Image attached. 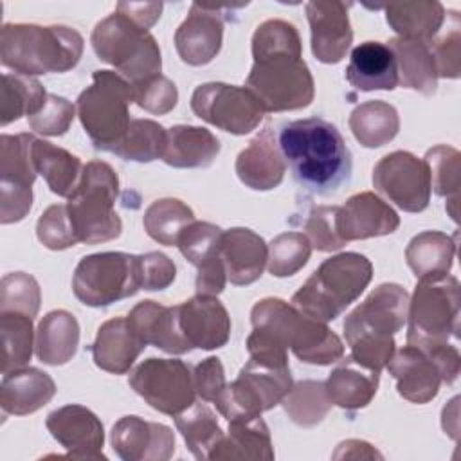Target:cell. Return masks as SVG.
I'll return each instance as SVG.
<instances>
[{
  "mask_svg": "<svg viewBox=\"0 0 461 461\" xmlns=\"http://www.w3.org/2000/svg\"><path fill=\"white\" fill-rule=\"evenodd\" d=\"M277 144L295 182L310 193L330 196L351 178V151L337 126L321 117L283 124Z\"/></svg>",
  "mask_w": 461,
  "mask_h": 461,
  "instance_id": "1",
  "label": "cell"
},
{
  "mask_svg": "<svg viewBox=\"0 0 461 461\" xmlns=\"http://www.w3.org/2000/svg\"><path fill=\"white\" fill-rule=\"evenodd\" d=\"M409 294L402 285L382 283L344 319V337L351 358L382 371L394 353V335L407 322Z\"/></svg>",
  "mask_w": 461,
  "mask_h": 461,
  "instance_id": "2",
  "label": "cell"
},
{
  "mask_svg": "<svg viewBox=\"0 0 461 461\" xmlns=\"http://www.w3.org/2000/svg\"><path fill=\"white\" fill-rule=\"evenodd\" d=\"M83 36L65 25L5 23L0 31V61L22 76L63 74L83 54Z\"/></svg>",
  "mask_w": 461,
  "mask_h": 461,
  "instance_id": "3",
  "label": "cell"
},
{
  "mask_svg": "<svg viewBox=\"0 0 461 461\" xmlns=\"http://www.w3.org/2000/svg\"><path fill=\"white\" fill-rule=\"evenodd\" d=\"M252 328L263 331L306 364L328 366L344 357V344L326 322L299 312L277 297L258 301L250 312Z\"/></svg>",
  "mask_w": 461,
  "mask_h": 461,
  "instance_id": "4",
  "label": "cell"
},
{
  "mask_svg": "<svg viewBox=\"0 0 461 461\" xmlns=\"http://www.w3.org/2000/svg\"><path fill=\"white\" fill-rule=\"evenodd\" d=\"M371 277L373 265L366 256L358 252L331 256L294 294L292 304L317 321H335L360 297Z\"/></svg>",
  "mask_w": 461,
  "mask_h": 461,
  "instance_id": "5",
  "label": "cell"
},
{
  "mask_svg": "<svg viewBox=\"0 0 461 461\" xmlns=\"http://www.w3.org/2000/svg\"><path fill=\"white\" fill-rule=\"evenodd\" d=\"M119 176L108 162L90 160L67 207L79 243L95 245L119 238L122 221L115 212Z\"/></svg>",
  "mask_w": 461,
  "mask_h": 461,
  "instance_id": "6",
  "label": "cell"
},
{
  "mask_svg": "<svg viewBox=\"0 0 461 461\" xmlns=\"http://www.w3.org/2000/svg\"><path fill=\"white\" fill-rule=\"evenodd\" d=\"M131 83L121 74L113 70H95L92 74V85L79 94L76 112L95 149L112 153L119 146L131 122Z\"/></svg>",
  "mask_w": 461,
  "mask_h": 461,
  "instance_id": "7",
  "label": "cell"
},
{
  "mask_svg": "<svg viewBox=\"0 0 461 461\" xmlns=\"http://www.w3.org/2000/svg\"><path fill=\"white\" fill-rule=\"evenodd\" d=\"M97 58L117 68L131 85L149 79L162 70V56L157 40L148 29L126 14L115 11L103 18L90 36Z\"/></svg>",
  "mask_w": 461,
  "mask_h": 461,
  "instance_id": "8",
  "label": "cell"
},
{
  "mask_svg": "<svg viewBox=\"0 0 461 461\" xmlns=\"http://www.w3.org/2000/svg\"><path fill=\"white\" fill-rule=\"evenodd\" d=\"M407 344L430 349L459 339V281L450 274L418 281L407 310Z\"/></svg>",
  "mask_w": 461,
  "mask_h": 461,
  "instance_id": "9",
  "label": "cell"
},
{
  "mask_svg": "<svg viewBox=\"0 0 461 461\" xmlns=\"http://www.w3.org/2000/svg\"><path fill=\"white\" fill-rule=\"evenodd\" d=\"M245 86L265 112H292L312 104L313 76L301 56L274 52L256 58Z\"/></svg>",
  "mask_w": 461,
  "mask_h": 461,
  "instance_id": "10",
  "label": "cell"
},
{
  "mask_svg": "<svg viewBox=\"0 0 461 461\" xmlns=\"http://www.w3.org/2000/svg\"><path fill=\"white\" fill-rule=\"evenodd\" d=\"M292 385L290 366L249 358L238 378L227 384L214 405L227 421L256 418L281 403Z\"/></svg>",
  "mask_w": 461,
  "mask_h": 461,
  "instance_id": "11",
  "label": "cell"
},
{
  "mask_svg": "<svg viewBox=\"0 0 461 461\" xmlns=\"http://www.w3.org/2000/svg\"><path fill=\"white\" fill-rule=\"evenodd\" d=\"M72 290L83 304L94 308L135 295L140 290L139 256L126 252L85 256L74 270Z\"/></svg>",
  "mask_w": 461,
  "mask_h": 461,
  "instance_id": "12",
  "label": "cell"
},
{
  "mask_svg": "<svg viewBox=\"0 0 461 461\" xmlns=\"http://www.w3.org/2000/svg\"><path fill=\"white\" fill-rule=\"evenodd\" d=\"M130 387L155 411L176 416L194 403L193 371L178 358H148L130 375Z\"/></svg>",
  "mask_w": 461,
  "mask_h": 461,
  "instance_id": "13",
  "label": "cell"
},
{
  "mask_svg": "<svg viewBox=\"0 0 461 461\" xmlns=\"http://www.w3.org/2000/svg\"><path fill=\"white\" fill-rule=\"evenodd\" d=\"M191 110L202 121L232 135H247L259 126L265 110L247 86L203 83L191 95Z\"/></svg>",
  "mask_w": 461,
  "mask_h": 461,
  "instance_id": "14",
  "label": "cell"
},
{
  "mask_svg": "<svg viewBox=\"0 0 461 461\" xmlns=\"http://www.w3.org/2000/svg\"><path fill=\"white\" fill-rule=\"evenodd\" d=\"M373 185L405 212H421L430 202L429 167L409 151L384 155L373 167Z\"/></svg>",
  "mask_w": 461,
  "mask_h": 461,
  "instance_id": "15",
  "label": "cell"
},
{
  "mask_svg": "<svg viewBox=\"0 0 461 461\" xmlns=\"http://www.w3.org/2000/svg\"><path fill=\"white\" fill-rule=\"evenodd\" d=\"M50 436L68 450V459H106L103 454L104 429L101 420L77 403L52 411L45 420Z\"/></svg>",
  "mask_w": 461,
  "mask_h": 461,
  "instance_id": "16",
  "label": "cell"
},
{
  "mask_svg": "<svg viewBox=\"0 0 461 461\" xmlns=\"http://www.w3.org/2000/svg\"><path fill=\"white\" fill-rule=\"evenodd\" d=\"M110 441L124 461H167L175 454L173 430L140 416H122L112 427Z\"/></svg>",
  "mask_w": 461,
  "mask_h": 461,
  "instance_id": "17",
  "label": "cell"
},
{
  "mask_svg": "<svg viewBox=\"0 0 461 461\" xmlns=\"http://www.w3.org/2000/svg\"><path fill=\"white\" fill-rule=\"evenodd\" d=\"M348 7V4L339 0H315L306 4L312 52L321 63H339L353 43Z\"/></svg>",
  "mask_w": 461,
  "mask_h": 461,
  "instance_id": "18",
  "label": "cell"
},
{
  "mask_svg": "<svg viewBox=\"0 0 461 461\" xmlns=\"http://www.w3.org/2000/svg\"><path fill=\"white\" fill-rule=\"evenodd\" d=\"M223 41V18L218 7L191 4L185 20L175 32V47L180 59L191 67L211 63Z\"/></svg>",
  "mask_w": 461,
  "mask_h": 461,
  "instance_id": "19",
  "label": "cell"
},
{
  "mask_svg": "<svg viewBox=\"0 0 461 461\" xmlns=\"http://www.w3.org/2000/svg\"><path fill=\"white\" fill-rule=\"evenodd\" d=\"M385 367L396 380L398 394L412 403H429L436 398L439 385L443 384L438 360L430 353L411 344L394 349Z\"/></svg>",
  "mask_w": 461,
  "mask_h": 461,
  "instance_id": "20",
  "label": "cell"
},
{
  "mask_svg": "<svg viewBox=\"0 0 461 461\" xmlns=\"http://www.w3.org/2000/svg\"><path fill=\"white\" fill-rule=\"evenodd\" d=\"M398 227L400 216L396 211L371 191L353 194L337 212V229L346 243L387 236Z\"/></svg>",
  "mask_w": 461,
  "mask_h": 461,
  "instance_id": "21",
  "label": "cell"
},
{
  "mask_svg": "<svg viewBox=\"0 0 461 461\" xmlns=\"http://www.w3.org/2000/svg\"><path fill=\"white\" fill-rule=\"evenodd\" d=\"M241 184L254 191L276 189L286 173V162L277 144L272 124H267L247 148L240 151L234 164Z\"/></svg>",
  "mask_w": 461,
  "mask_h": 461,
  "instance_id": "22",
  "label": "cell"
},
{
  "mask_svg": "<svg viewBox=\"0 0 461 461\" xmlns=\"http://www.w3.org/2000/svg\"><path fill=\"white\" fill-rule=\"evenodd\" d=\"M178 319L193 349H218L230 337V317L218 297L196 294L178 304Z\"/></svg>",
  "mask_w": 461,
  "mask_h": 461,
  "instance_id": "23",
  "label": "cell"
},
{
  "mask_svg": "<svg viewBox=\"0 0 461 461\" xmlns=\"http://www.w3.org/2000/svg\"><path fill=\"white\" fill-rule=\"evenodd\" d=\"M126 319L146 346L151 344L171 355H184L193 349L180 328L178 306L140 301L130 310Z\"/></svg>",
  "mask_w": 461,
  "mask_h": 461,
  "instance_id": "24",
  "label": "cell"
},
{
  "mask_svg": "<svg viewBox=\"0 0 461 461\" xmlns=\"http://www.w3.org/2000/svg\"><path fill=\"white\" fill-rule=\"evenodd\" d=\"M218 252L225 265L227 281L236 286H247L258 281L268 259V245L247 227L223 230Z\"/></svg>",
  "mask_w": 461,
  "mask_h": 461,
  "instance_id": "25",
  "label": "cell"
},
{
  "mask_svg": "<svg viewBox=\"0 0 461 461\" xmlns=\"http://www.w3.org/2000/svg\"><path fill=\"white\" fill-rule=\"evenodd\" d=\"M146 344L131 330L126 317H115L103 322L90 346L94 364L108 373L124 375L135 364Z\"/></svg>",
  "mask_w": 461,
  "mask_h": 461,
  "instance_id": "26",
  "label": "cell"
},
{
  "mask_svg": "<svg viewBox=\"0 0 461 461\" xmlns=\"http://www.w3.org/2000/svg\"><path fill=\"white\" fill-rule=\"evenodd\" d=\"M346 79L360 92L394 90L398 86V68L393 50L382 41L357 45L349 56Z\"/></svg>",
  "mask_w": 461,
  "mask_h": 461,
  "instance_id": "27",
  "label": "cell"
},
{
  "mask_svg": "<svg viewBox=\"0 0 461 461\" xmlns=\"http://www.w3.org/2000/svg\"><path fill=\"white\" fill-rule=\"evenodd\" d=\"M56 394L49 373L38 367H22L5 373L0 384V407L5 414L25 416L47 405Z\"/></svg>",
  "mask_w": 461,
  "mask_h": 461,
  "instance_id": "28",
  "label": "cell"
},
{
  "mask_svg": "<svg viewBox=\"0 0 461 461\" xmlns=\"http://www.w3.org/2000/svg\"><path fill=\"white\" fill-rule=\"evenodd\" d=\"M212 461H272L270 430L261 416L229 421V434L212 450Z\"/></svg>",
  "mask_w": 461,
  "mask_h": 461,
  "instance_id": "29",
  "label": "cell"
},
{
  "mask_svg": "<svg viewBox=\"0 0 461 461\" xmlns=\"http://www.w3.org/2000/svg\"><path fill=\"white\" fill-rule=\"evenodd\" d=\"M340 360L324 382L331 403L346 411L367 407L378 391L380 373L360 366L351 355Z\"/></svg>",
  "mask_w": 461,
  "mask_h": 461,
  "instance_id": "30",
  "label": "cell"
},
{
  "mask_svg": "<svg viewBox=\"0 0 461 461\" xmlns=\"http://www.w3.org/2000/svg\"><path fill=\"white\" fill-rule=\"evenodd\" d=\"M79 346V324L67 310H52L41 317L36 328L34 351L47 366L70 362Z\"/></svg>",
  "mask_w": 461,
  "mask_h": 461,
  "instance_id": "31",
  "label": "cell"
},
{
  "mask_svg": "<svg viewBox=\"0 0 461 461\" xmlns=\"http://www.w3.org/2000/svg\"><path fill=\"white\" fill-rule=\"evenodd\" d=\"M218 137L202 126L176 124L167 130V144L162 160L171 167H207L218 157Z\"/></svg>",
  "mask_w": 461,
  "mask_h": 461,
  "instance_id": "32",
  "label": "cell"
},
{
  "mask_svg": "<svg viewBox=\"0 0 461 461\" xmlns=\"http://www.w3.org/2000/svg\"><path fill=\"white\" fill-rule=\"evenodd\" d=\"M385 45L393 50L396 59L398 85L423 95H434L438 88V72L429 43L396 36Z\"/></svg>",
  "mask_w": 461,
  "mask_h": 461,
  "instance_id": "33",
  "label": "cell"
},
{
  "mask_svg": "<svg viewBox=\"0 0 461 461\" xmlns=\"http://www.w3.org/2000/svg\"><path fill=\"white\" fill-rule=\"evenodd\" d=\"M389 27L400 38L430 43L445 22V7L438 0L391 2L384 5Z\"/></svg>",
  "mask_w": 461,
  "mask_h": 461,
  "instance_id": "34",
  "label": "cell"
},
{
  "mask_svg": "<svg viewBox=\"0 0 461 461\" xmlns=\"http://www.w3.org/2000/svg\"><path fill=\"white\" fill-rule=\"evenodd\" d=\"M32 158L38 175L43 176L54 194L68 198L76 191L85 166L79 157L52 142L36 139L32 144Z\"/></svg>",
  "mask_w": 461,
  "mask_h": 461,
  "instance_id": "35",
  "label": "cell"
},
{
  "mask_svg": "<svg viewBox=\"0 0 461 461\" xmlns=\"http://www.w3.org/2000/svg\"><path fill=\"white\" fill-rule=\"evenodd\" d=\"M456 258V240L439 230L416 234L407 249L405 259L418 279L448 274Z\"/></svg>",
  "mask_w": 461,
  "mask_h": 461,
  "instance_id": "36",
  "label": "cell"
},
{
  "mask_svg": "<svg viewBox=\"0 0 461 461\" xmlns=\"http://www.w3.org/2000/svg\"><path fill=\"white\" fill-rule=\"evenodd\" d=\"M349 130L364 148H380L396 137L400 117L393 104L373 99L358 104L351 112Z\"/></svg>",
  "mask_w": 461,
  "mask_h": 461,
  "instance_id": "37",
  "label": "cell"
},
{
  "mask_svg": "<svg viewBox=\"0 0 461 461\" xmlns=\"http://www.w3.org/2000/svg\"><path fill=\"white\" fill-rule=\"evenodd\" d=\"M175 423L189 452L200 461L209 459L212 450L225 436L216 414L202 402H194L185 411L176 414Z\"/></svg>",
  "mask_w": 461,
  "mask_h": 461,
  "instance_id": "38",
  "label": "cell"
},
{
  "mask_svg": "<svg viewBox=\"0 0 461 461\" xmlns=\"http://www.w3.org/2000/svg\"><path fill=\"white\" fill-rule=\"evenodd\" d=\"M47 92L43 85L22 74H4L0 88V124L18 121L20 117L34 115L45 103Z\"/></svg>",
  "mask_w": 461,
  "mask_h": 461,
  "instance_id": "39",
  "label": "cell"
},
{
  "mask_svg": "<svg viewBox=\"0 0 461 461\" xmlns=\"http://www.w3.org/2000/svg\"><path fill=\"white\" fill-rule=\"evenodd\" d=\"M2 339V375L25 367L32 357L34 330L32 317L20 312H0Z\"/></svg>",
  "mask_w": 461,
  "mask_h": 461,
  "instance_id": "40",
  "label": "cell"
},
{
  "mask_svg": "<svg viewBox=\"0 0 461 461\" xmlns=\"http://www.w3.org/2000/svg\"><path fill=\"white\" fill-rule=\"evenodd\" d=\"M36 137L31 133H18L0 137V184L32 189L38 176L32 144Z\"/></svg>",
  "mask_w": 461,
  "mask_h": 461,
  "instance_id": "41",
  "label": "cell"
},
{
  "mask_svg": "<svg viewBox=\"0 0 461 461\" xmlns=\"http://www.w3.org/2000/svg\"><path fill=\"white\" fill-rule=\"evenodd\" d=\"M423 162L429 167L430 191L445 196L448 202L447 211L457 220V202L461 185V153L447 144H438L425 153Z\"/></svg>",
  "mask_w": 461,
  "mask_h": 461,
  "instance_id": "42",
  "label": "cell"
},
{
  "mask_svg": "<svg viewBox=\"0 0 461 461\" xmlns=\"http://www.w3.org/2000/svg\"><path fill=\"white\" fill-rule=\"evenodd\" d=\"M194 221L193 209L178 198H160L144 211V229L151 240L160 245L173 247L182 230Z\"/></svg>",
  "mask_w": 461,
  "mask_h": 461,
  "instance_id": "43",
  "label": "cell"
},
{
  "mask_svg": "<svg viewBox=\"0 0 461 461\" xmlns=\"http://www.w3.org/2000/svg\"><path fill=\"white\" fill-rule=\"evenodd\" d=\"M281 405L288 418L299 427H315L331 409L326 384L319 380H301L292 385Z\"/></svg>",
  "mask_w": 461,
  "mask_h": 461,
  "instance_id": "44",
  "label": "cell"
},
{
  "mask_svg": "<svg viewBox=\"0 0 461 461\" xmlns=\"http://www.w3.org/2000/svg\"><path fill=\"white\" fill-rule=\"evenodd\" d=\"M167 144V130L151 119H131L126 135L112 151L122 160L153 162L162 158Z\"/></svg>",
  "mask_w": 461,
  "mask_h": 461,
  "instance_id": "45",
  "label": "cell"
},
{
  "mask_svg": "<svg viewBox=\"0 0 461 461\" xmlns=\"http://www.w3.org/2000/svg\"><path fill=\"white\" fill-rule=\"evenodd\" d=\"M312 256V243L304 232H281L268 243L267 268L276 277L297 274Z\"/></svg>",
  "mask_w": 461,
  "mask_h": 461,
  "instance_id": "46",
  "label": "cell"
},
{
  "mask_svg": "<svg viewBox=\"0 0 461 461\" xmlns=\"http://www.w3.org/2000/svg\"><path fill=\"white\" fill-rule=\"evenodd\" d=\"M274 52L303 54L301 36L294 23L286 20H267L259 23L252 34V58H261Z\"/></svg>",
  "mask_w": 461,
  "mask_h": 461,
  "instance_id": "47",
  "label": "cell"
},
{
  "mask_svg": "<svg viewBox=\"0 0 461 461\" xmlns=\"http://www.w3.org/2000/svg\"><path fill=\"white\" fill-rule=\"evenodd\" d=\"M41 303L38 281L25 272H11L0 281V312H20L36 317Z\"/></svg>",
  "mask_w": 461,
  "mask_h": 461,
  "instance_id": "48",
  "label": "cell"
},
{
  "mask_svg": "<svg viewBox=\"0 0 461 461\" xmlns=\"http://www.w3.org/2000/svg\"><path fill=\"white\" fill-rule=\"evenodd\" d=\"M438 77L456 79L461 72V22L456 11L447 14V32L429 43Z\"/></svg>",
  "mask_w": 461,
  "mask_h": 461,
  "instance_id": "49",
  "label": "cell"
},
{
  "mask_svg": "<svg viewBox=\"0 0 461 461\" xmlns=\"http://www.w3.org/2000/svg\"><path fill=\"white\" fill-rule=\"evenodd\" d=\"M221 229L209 221H191L178 236L176 247L182 256L194 267H200L209 258L218 254Z\"/></svg>",
  "mask_w": 461,
  "mask_h": 461,
  "instance_id": "50",
  "label": "cell"
},
{
  "mask_svg": "<svg viewBox=\"0 0 461 461\" xmlns=\"http://www.w3.org/2000/svg\"><path fill=\"white\" fill-rule=\"evenodd\" d=\"M36 236L40 243L50 250H65L79 243L74 230L68 207L63 203L49 205L36 223Z\"/></svg>",
  "mask_w": 461,
  "mask_h": 461,
  "instance_id": "51",
  "label": "cell"
},
{
  "mask_svg": "<svg viewBox=\"0 0 461 461\" xmlns=\"http://www.w3.org/2000/svg\"><path fill=\"white\" fill-rule=\"evenodd\" d=\"M339 205H315L306 216L304 234L312 243V249L321 252H333L346 245L337 229Z\"/></svg>",
  "mask_w": 461,
  "mask_h": 461,
  "instance_id": "52",
  "label": "cell"
},
{
  "mask_svg": "<svg viewBox=\"0 0 461 461\" xmlns=\"http://www.w3.org/2000/svg\"><path fill=\"white\" fill-rule=\"evenodd\" d=\"M76 106L56 94H47L43 106L31 117H27L29 126L41 135L59 137L65 135L76 117Z\"/></svg>",
  "mask_w": 461,
  "mask_h": 461,
  "instance_id": "53",
  "label": "cell"
},
{
  "mask_svg": "<svg viewBox=\"0 0 461 461\" xmlns=\"http://www.w3.org/2000/svg\"><path fill=\"white\" fill-rule=\"evenodd\" d=\"M133 103L155 115H164L176 106L178 90L171 79L162 74H157L149 79L131 85Z\"/></svg>",
  "mask_w": 461,
  "mask_h": 461,
  "instance_id": "54",
  "label": "cell"
},
{
  "mask_svg": "<svg viewBox=\"0 0 461 461\" xmlns=\"http://www.w3.org/2000/svg\"><path fill=\"white\" fill-rule=\"evenodd\" d=\"M140 288L155 292L167 288L176 277V267L162 252H146L139 256Z\"/></svg>",
  "mask_w": 461,
  "mask_h": 461,
  "instance_id": "55",
  "label": "cell"
},
{
  "mask_svg": "<svg viewBox=\"0 0 461 461\" xmlns=\"http://www.w3.org/2000/svg\"><path fill=\"white\" fill-rule=\"evenodd\" d=\"M193 384H194L196 394L203 402L214 403L223 393V389L227 387L225 371L220 358L207 357L205 360L196 364L193 369Z\"/></svg>",
  "mask_w": 461,
  "mask_h": 461,
  "instance_id": "56",
  "label": "cell"
},
{
  "mask_svg": "<svg viewBox=\"0 0 461 461\" xmlns=\"http://www.w3.org/2000/svg\"><path fill=\"white\" fill-rule=\"evenodd\" d=\"M32 207V189L0 184V221L16 223L27 216Z\"/></svg>",
  "mask_w": 461,
  "mask_h": 461,
  "instance_id": "57",
  "label": "cell"
},
{
  "mask_svg": "<svg viewBox=\"0 0 461 461\" xmlns=\"http://www.w3.org/2000/svg\"><path fill=\"white\" fill-rule=\"evenodd\" d=\"M196 274V294L200 295H212L216 297L218 294L223 292L227 285V272L225 265L220 258V252L212 258H209L205 263H202Z\"/></svg>",
  "mask_w": 461,
  "mask_h": 461,
  "instance_id": "58",
  "label": "cell"
},
{
  "mask_svg": "<svg viewBox=\"0 0 461 461\" xmlns=\"http://www.w3.org/2000/svg\"><path fill=\"white\" fill-rule=\"evenodd\" d=\"M115 11L126 14L128 18H131L140 27L149 29L160 18L162 4L160 2H139V4H135V2H119L115 5Z\"/></svg>",
  "mask_w": 461,
  "mask_h": 461,
  "instance_id": "59",
  "label": "cell"
},
{
  "mask_svg": "<svg viewBox=\"0 0 461 461\" xmlns=\"http://www.w3.org/2000/svg\"><path fill=\"white\" fill-rule=\"evenodd\" d=\"M373 457L382 459V454L376 452L373 445L360 439L342 441L333 454V459H373Z\"/></svg>",
  "mask_w": 461,
  "mask_h": 461,
  "instance_id": "60",
  "label": "cell"
}]
</instances>
